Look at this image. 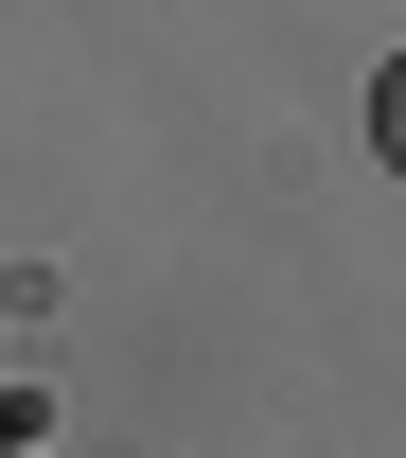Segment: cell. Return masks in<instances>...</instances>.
<instances>
[{"label": "cell", "instance_id": "6da1fadb", "mask_svg": "<svg viewBox=\"0 0 406 458\" xmlns=\"http://www.w3.org/2000/svg\"><path fill=\"white\" fill-rule=\"evenodd\" d=\"M371 141H389V176H406V54L371 71Z\"/></svg>", "mask_w": 406, "mask_h": 458}]
</instances>
